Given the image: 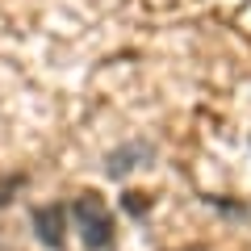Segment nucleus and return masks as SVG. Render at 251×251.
I'll list each match as a JSON object with an SVG mask.
<instances>
[{"label":"nucleus","mask_w":251,"mask_h":251,"mask_svg":"<svg viewBox=\"0 0 251 251\" xmlns=\"http://www.w3.org/2000/svg\"><path fill=\"white\" fill-rule=\"evenodd\" d=\"M72 218H75V234L88 251H113V214L97 193H80L72 201Z\"/></svg>","instance_id":"nucleus-1"},{"label":"nucleus","mask_w":251,"mask_h":251,"mask_svg":"<svg viewBox=\"0 0 251 251\" xmlns=\"http://www.w3.org/2000/svg\"><path fill=\"white\" fill-rule=\"evenodd\" d=\"M63 230H67V209H63V205H42V209H34V234H38L42 247L59 251V247H63Z\"/></svg>","instance_id":"nucleus-2"},{"label":"nucleus","mask_w":251,"mask_h":251,"mask_svg":"<svg viewBox=\"0 0 251 251\" xmlns=\"http://www.w3.org/2000/svg\"><path fill=\"white\" fill-rule=\"evenodd\" d=\"M147 205H151V201H147L143 193H126V209H130L134 218H138V214H147Z\"/></svg>","instance_id":"nucleus-4"},{"label":"nucleus","mask_w":251,"mask_h":251,"mask_svg":"<svg viewBox=\"0 0 251 251\" xmlns=\"http://www.w3.org/2000/svg\"><path fill=\"white\" fill-rule=\"evenodd\" d=\"M17 184H21V180H13V184L0 188V205H9V201H13V188H17Z\"/></svg>","instance_id":"nucleus-5"},{"label":"nucleus","mask_w":251,"mask_h":251,"mask_svg":"<svg viewBox=\"0 0 251 251\" xmlns=\"http://www.w3.org/2000/svg\"><path fill=\"white\" fill-rule=\"evenodd\" d=\"M151 143H126V147H117V151H109V159H105V176H113V180H122V176H130V172L138 168L143 159H151Z\"/></svg>","instance_id":"nucleus-3"}]
</instances>
